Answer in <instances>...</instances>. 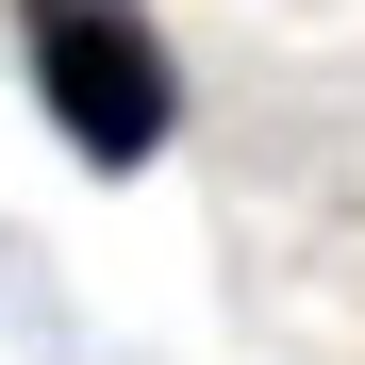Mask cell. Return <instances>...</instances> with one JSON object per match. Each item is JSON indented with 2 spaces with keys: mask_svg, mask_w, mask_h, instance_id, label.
I'll use <instances>...</instances> for the list:
<instances>
[{
  "mask_svg": "<svg viewBox=\"0 0 365 365\" xmlns=\"http://www.w3.org/2000/svg\"><path fill=\"white\" fill-rule=\"evenodd\" d=\"M17 67L83 166H150L182 133V67H166L150 0H17Z\"/></svg>",
  "mask_w": 365,
  "mask_h": 365,
  "instance_id": "obj_1",
  "label": "cell"
}]
</instances>
